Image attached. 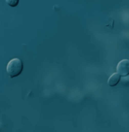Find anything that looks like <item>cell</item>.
<instances>
[{"label": "cell", "instance_id": "1", "mask_svg": "<svg viewBox=\"0 0 129 132\" xmlns=\"http://www.w3.org/2000/svg\"><path fill=\"white\" fill-rule=\"evenodd\" d=\"M24 69V64L21 59L18 58H14L7 65L6 71L10 78H13L20 75Z\"/></svg>", "mask_w": 129, "mask_h": 132}, {"label": "cell", "instance_id": "2", "mask_svg": "<svg viewBox=\"0 0 129 132\" xmlns=\"http://www.w3.org/2000/svg\"><path fill=\"white\" fill-rule=\"evenodd\" d=\"M117 73L120 76H128L129 75V60L122 59L121 60L116 67Z\"/></svg>", "mask_w": 129, "mask_h": 132}, {"label": "cell", "instance_id": "3", "mask_svg": "<svg viewBox=\"0 0 129 132\" xmlns=\"http://www.w3.org/2000/svg\"><path fill=\"white\" fill-rule=\"evenodd\" d=\"M120 80H121V76L117 72L114 73L108 79V84L110 87H115L119 83Z\"/></svg>", "mask_w": 129, "mask_h": 132}, {"label": "cell", "instance_id": "4", "mask_svg": "<svg viewBox=\"0 0 129 132\" xmlns=\"http://www.w3.org/2000/svg\"><path fill=\"white\" fill-rule=\"evenodd\" d=\"M6 3L11 7H15L18 5L19 1L18 0H6Z\"/></svg>", "mask_w": 129, "mask_h": 132}]
</instances>
